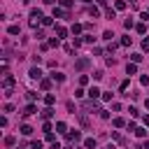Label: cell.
<instances>
[{
  "instance_id": "ee69618b",
  "label": "cell",
  "mask_w": 149,
  "mask_h": 149,
  "mask_svg": "<svg viewBox=\"0 0 149 149\" xmlns=\"http://www.w3.org/2000/svg\"><path fill=\"white\" fill-rule=\"evenodd\" d=\"M103 3H105V0H103Z\"/></svg>"
},
{
  "instance_id": "30bf717a",
  "label": "cell",
  "mask_w": 149,
  "mask_h": 149,
  "mask_svg": "<svg viewBox=\"0 0 149 149\" xmlns=\"http://www.w3.org/2000/svg\"><path fill=\"white\" fill-rule=\"evenodd\" d=\"M84 147H86V149H96V140H93V138H86V140H84Z\"/></svg>"
},
{
  "instance_id": "d4e9b609",
  "label": "cell",
  "mask_w": 149,
  "mask_h": 149,
  "mask_svg": "<svg viewBox=\"0 0 149 149\" xmlns=\"http://www.w3.org/2000/svg\"><path fill=\"white\" fill-rule=\"evenodd\" d=\"M19 33H21V28H19V26H9V35H19Z\"/></svg>"
},
{
  "instance_id": "7a4b0ae2",
  "label": "cell",
  "mask_w": 149,
  "mask_h": 149,
  "mask_svg": "<svg viewBox=\"0 0 149 149\" xmlns=\"http://www.w3.org/2000/svg\"><path fill=\"white\" fill-rule=\"evenodd\" d=\"M68 140H70V142H79V140H82V133H79V130H70V133H68Z\"/></svg>"
},
{
  "instance_id": "8992f818",
  "label": "cell",
  "mask_w": 149,
  "mask_h": 149,
  "mask_svg": "<svg viewBox=\"0 0 149 149\" xmlns=\"http://www.w3.org/2000/svg\"><path fill=\"white\" fill-rule=\"evenodd\" d=\"M35 112H37V107H35V105L30 103V105H28V107H26V109L21 112V114H23V117H30V114H35Z\"/></svg>"
},
{
  "instance_id": "d6986e66",
  "label": "cell",
  "mask_w": 149,
  "mask_h": 149,
  "mask_svg": "<svg viewBox=\"0 0 149 149\" xmlns=\"http://www.w3.org/2000/svg\"><path fill=\"white\" fill-rule=\"evenodd\" d=\"M130 61H133V63H140V61H142V54H130Z\"/></svg>"
},
{
  "instance_id": "44dd1931",
  "label": "cell",
  "mask_w": 149,
  "mask_h": 149,
  "mask_svg": "<svg viewBox=\"0 0 149 149\" xmlns=\"http://www.w3.org/2000/svg\"><path fill=\"white\" fill-rule=\"evenodd\" d=\"M65 128H68V126H65L63 121H58V123H56V130H58V133H65Z\"/></svg>"
},
{
  "instance_id": "4316f807",
  "label": "cell",
  "mask_w": 149,
  "mask_h": 149,
  "mask_svg": "<svg viewBox=\"0 0 149 149\" xmlns=\"http://www.w3.org/2000/svg\"><path fill=\"white\" fill-rule=\"evenodd\" d=\"M103 37H105V40H109V42H112V37H114V33H112V30H105V33H103Z\"/></svg>"
},
{
  "instance_id": "e0dca14e",
  "label": "cell",
  "mask_w": 149,
  "mask_h": 149,
  "mask_svg": "<svg viewBox=\"0 0 149 149\" xmlns=\"http://www.w3.org/2000/svg\"><path fill=\"white\" fill-rule=\"evenodd\" d=\"M121 47H130V35H123L121 37Z\"/></svg>"
},
{
  "instance_id": "3957f363",
  "label": "cell",
  "mask_w": 149,
  "mask_h": 149,
  "mask_svg": "<svg viewBox=\"0 0 149 149\" xmlns=\"http://www.w3.org/2000/svg\"><path fill=\"white\" fill-rule=\"evenodd\" d=\"M70 14L65 9H58V7H54V19H68Z\"/></svg>"
},
{
  "instance_id": "52a82bcc",
  "label": "cell",
  "mask_w": 149,
  "mask_h": 149,
  "mask_svg": "<svg viewBox=\"0 0 149 149\" xmlns=\"http://www.w3.org/2000/svg\"><path fill=\"white\" fill-rule=\"evenodd\" d=\"M51 79L54 82H65V74L63 72H51Z\"/></svg>"
},
{
  "instance_id": "b9f144b4",
  "label": "cell",
  "mask_w": 149,
  "mask_h": 149,
  "mask_svg": "<svg viewBox=\"0 0 149 149\" xmlns=\"http://www.w3.org/2000/svg\"><path fill=\"white\" fill-rule=\"evenodd\" d=\"M144 105H147V107H149V98H147V100H144Z\"/></svg>"
},
{
  "instance_id": "1f68e13d",
  "label": "cell",
  "mask_w": 149,
  "mask_h": 149,
  "mask_svg": "<svg viewBox=\"0 0 149 149\" xmlns=\"http://www.w3.org/2000/svg\"><path fill=\"white\" fill-rule=\"evenodd\" d=\"M140 84H142V86H147V84H149V77H147V74H142V77H140Z\"/></svg>"
},
{
  "instance_id": "836d02e7",
  "label": "cell",
  "mask_w": 149,
  "mask_h": 149,
  "mask_svg": "<svg viewBox=\"0 0 149 149\" xmlns=\"http://www.w3.org/2000/svg\"><path fill=\"white\" fill-rule=\"evenodd\" d=\"M51 19H54V16H44V19H42V23H44V26H51Z\"/></svg>"
},
{
  "instance_id": "83f0119b",
  "label": "cell",
  "mask_w": 149,
  "mask_h": 149,
  "mask_svg": "<svg viewBox=\"0 0 149 149\" xmlns=\"http://www.w3.org/2000/svg\"><path fill=\"white\" fill-rule=\"evenodd\" d=\"M30 149H42V142H40V140H35V142H30Z\"/></svg>"
},
{
  "instance_id": "8d00e7d4",
  "label": "cell",
  "mask_w": 149,
  "mask_h": 149,
  "mask_svg": "<svg viewBox=\"0 0 149 149\" xmlns=\"http://www.w3.org/2000/svg\"><path fill=\"white\" fill-rule=\"evenodd\" d=\"M79 84L84 86V84H89V77H86V74H82V77H79Z\"/></svg>"
},
{
  "instance_id": "484cf974",
  "label": "cell",
  "mask_w": 149,
  "mask_h": 149,
  "mask_svg": "<svg viewBox=\"0 0 149 149\" xmlns=\"http://www.w3.org/2000/svg\"><path fill=\"white\" fill-rule=\"evenodd\" d=\"M14 142H16V140H14L12 135H7V138H5V144H7V147H14Z\"/></svg>"
},
{
  "instance_id": "cb8c5ba5",
  "label": "cell",
  "mask_w": 149,
  "mask_h": 149,
  "mask_svg": "<svg viewBox=\"0 0 149 149\" xmlns=\"http://www.w3.org/2000/svg\"><path fill=\"white\" fill-rule=\"evenodd\" d=\"M126 5H128L126 0H117V5H114V7H117V9H126Z\"/></svg>"
},
{
  "instance_id": "7402d4cb",
  "label": "cell",
  "mask_w": 149,
  "mask_h": 149,
  "mask_svg": "<svg viewBox=\"0 0 149 149\" xmlns=\"http://www.w3.org/2000/svg\"><path fill=\"white\" fill-rule=\"evenodd\" d=\"M100 12H98V7H89V16H93V19H96Z\"/></svg>"
},
{
  "instance_id": "603a6c76",
  "label": "cell",
  "mask_w": 149,
  "mask_h": 149,
  "mask_svg": "<svg viewBox=\"0 0 149 149\" xmlns=\"http://www.w3.org/2000/svg\"><path fill=\"white\" fill-rule=\"evenodd\" d=\"M135 135H138V138H144V135H147V130H144V128H140V126H138V128H135Z\"/></svg>"
},
{
  "instance_id": "9a60e30c",
  "label": "cell",
  "mask_w": 149,
  "mask_h": 149,
  "mask_svg": "<svg viewBox=\"0 0 149 149\" xmlns=\"http://www.w3.org/2000/svg\"><path fill=\"white\" fill-rule=\"evenodd\" d=\"M42 117H44V119H51V117H54V109H51V107H47V109L42 112Z\"/></svg>"
},
{
  "instance_id": "277c9868",
  "label": "cell",
  "mask_w": 149,
  "mask_h": 149,
  "mask_svg": "<svg viewBox=\"0 0 149 149\" xmlns=\"http://www.w3.org/2000/svg\"><path fill=\"white\" fill-rule=\"evenodd\" d=\"M28 74H30V79H42V70L40 68H30Z\"/></svg>"
},
{
  "instance_id": "7c38bea8",
  "label": "cell",
  "mask_w": 149,
  "mask_h": 149,
  "mask_svg": "<svg viewBox=\"0 0 149 149\" xmlns=\"http://www.w3.org/2000/svg\"><path fill=\"white\" fill-rule=\"evenodd\" d=\"M44 103H47V105L51 107V105L56 103V96H54V93H49V96H44Z\"/></svg>"
},
{
  "instance_id": "f546056e",
  "label": "cell",
  "mask_w": 149,
  "mask_h": 149,
  "mask_svg": "<svg viewBox=\"0 0 149 149\" xmlns=\"http://www.w3.org/2000/svg\"><path fill=\"white\" fill-rule=\"evenodd\" d=\"M61 5H63L65 9H70V7H72V0H61Z\"/></svg>"
},
{
  "instance_id": "6da1fadb",
  "label": "cell",
  "mask_w": 149,
  "mask_h": 149,
  "mask_svg": "<svg viewBox=\"0 0 149 149\" xmlns=\"http://www.w3.org/2000/svg\"><path fill=\"white\" fill-rule=\"evenodd\" d=\"M91 65V58H79L77 63H74V68H77V70H86Z\"/></svg>"
},
{
  "instance_id": "5b68a950",
  "label": "cell",
  "mask_w": 149,
  "mask_h": 149,
  "mask_svg": "<svg viewBox=\"0 0 149 149\" xmlns=\"http://www.w3.org/2000/svg\"><path fill=\"white\" fill-rule=\"evenodd\" d=\"M100 93H103V91H100L98 86H91V89H89V96H91V100H96V98L100 96Z\"/></svg>"
},
{
  "instance_id": "74e56055",
  "label": "cell",
  "mask_w": 149,
  "mask_h": 149,
  "mask_svg": "<svg viewBox=\"0 0 149 149\" xmlns=\"http://www.w3.org/2000/svg\"><path fill=\"white\" fill-rule=\"evenodd\" d=\"M142 49H144V51H149V40H142Z\"/></svg>"
},
{
  "instance_id": "d590c367",
  "label": "cell",
  "mask_w": 149,
  "mask_h": 149,
  "mask_svg": "<svg viewBox=\"0 0 149 149\" xmlns=\"http://www.w3.org/2000/svg\"><path fill=\"white\" fill-rule=\"evenodd\" d=\"M42 130H44V133H51V123H49V121H47V123H44V126H42Z\"/></svg>"
},
{
  "instance_id": "2e32d148",
  "label": "cell",
  "mask_w": 149,
  "mask_h": 149,
  "mask_svg": "<svg viewBox=\"0 0 149 149\" xmlns=\"http://www.w3.org/2000/svg\"><path fill=\"white\" fill-rule=\"evenodd\" d=\"M21 133H23V135H30V133H33V128H30L28 123H23V126H21Z\"/></svg>"
},
{
  "instance_id": "4fadbf2b",
  "label": "cell",
  "mask_w": 149,
  "mask_h": 149,
  "mask_svg": "<svg viewBox=\"0 0 149 149\" xmlns=\"http://www.w3.org/2000/svg\"><path fill=\"white\" fill-rule=\"evenodd\" d=\"M112 123H114V128H123V126H126V121H123L121 117H117V119L112 121Z\"/></svg>"
},
{
  "instance_id": "d6a6232c",
  "label": "cell",
  "mask_w": 149,
  "mask_h": 149,
  "mask_svg": "<svg viewBox=\"0 0 149 149\" xmlns=\"http://www.w3.org/2000/svg\"><path fill=\"white\" fill-rule=\"evenodd\" d=\"M123 26H126V28H133L135 23H133V19H126V21H123Z\"/></svg>"
},
{
  "instance_id": "e575fe53",
  "label": "cell",
  "mask_w": 149,
  "mask_h": 149,
  "mask_svg": "<svg viewBox=\"0 0 149 149\" xmlns=\"http://www.w3.org/2000/svg\"><path fill=\"white\" fill-rule=\"evenodd\" d=\"M112 140H117V142H123V140H121V135L117 133V130H114V133H112Z\"/></svg>"
},
{
  "instance_id": "8fae6325",
  "label": "cell",
  "mask_w": 149,
  "mask_h": 149,
  "mask_svg": "<svg viewBox=\"0 0 149 149\" xmlns=\"http://www.w3.org/2000/svg\"><path fill=\"white\" fill-rule=\"evenodd\" d=\"M126 72H128V74H135V72H138V65H135V63H128V65H126Z\"/></svg>"
},
{
  "instance_id": "ba28073f",
  "label": "cell",
  "mask_w": 149,
  "mask_h": 149,
  "mask_svg": "<svg viewBox=\"0 0 149 149\" xmlns=\"http://www.w3.org/2000/svg\"><path fill=\"white\" fill-rule=\"evenodd\" d=\"M51 82H54V79H42V82H40V89H42V91H49V89H51Z\"/></svg>"
},
{
  "instance_id": "ffe728a7",
  "label": "cell",
  "mask_w": 149,
  "mask_h": 149,
  "mask_svg": "<svg viewBox=\"0 0 149 149\" xmlns=\"http://www.w3.org/2000/svg\"><path fill=\"white\" fill-rule=\"evenodd\" d=\"M135 30H138L140 35H144V33H147V26H144V23H138V26H135Z\"/></svg>"
},
{
  "instance_id": "60d3db41",
  "label": "cell",
  "mask_w": 149,
  "mask_h": 149,
  "mask_svg": "<svg viewBox=\"0 0 149 149\" xmlns=\"http://www.w3.org/2000/svg\"><path fill=\"white\" fill-rule=\"evenodd\" d=\"M44 3H47V5H54V3H56V0H44Z\"/></svg>"
},
{
  "instance_id": "9c48e42d",
  "label": "cell",
  "mask_w": 149,
  "mask_h": 149,
  "mask_svg": "<svg viewBox=\"0 0 149 149\" xmlns=\"http://www.w3.org/2000/svg\"><path fill=\"white\" fill-rule=\"evenodd\" d=\"M30 19H37V21H42L44 16H42V12H40V9H30Z\"/></svg>"
},
{
  "instance_id": "5bb4252c",
  "label": "cell",
  "mask_w": 149,
  "mask_h": 149,
  "mask_svg": "<svg viewBox=\"0 0 149 149\" xmlns=\"http://www.w3.org/2000/svg\"><path fill=\"white\" fill-rule=\"evenodd\" d=\"M82 30H84V26H79V23H74V26H72V35H79Z\"/></svg>"
},
{
  "instance_id": "f35d334b",
  "label": "cell",
  "mask_w": 149,
  "mask_h": 149,
  "mask_svg": "<svg viewBox=\"0 0 149 149\" xmlns=\"http://www.w3.org/2000/svg\"><path fill=\"white\" fill-rule=\"evenodd\" d=\"M142 121H144V126H149V117H144V119H142Z\"/></svg>"
},
{
  "instance_id": "ab89813d",
  "label": "cell",
  "mask_w": 149,
  "mask_h": 149,
  "mask_svg": "<svg viewBox=\"0 0 149 149\" xmlns=\"http://www.w3.org/2000/svg\"><path fill=\"white\" fill-rule=\"evenodd\" d=\"M142 149H149V140H144V147Z\"/></svg>"
},
{
  "instance_id": "ac0fdd59",
  "label": "cell",
  "mask_w": 149,
  "mask_h": 149,
  "mask_svg": "<svg viewBox=\"0 0 149 149\" xmlns=\"http://www.w3.org/2000/svg\"><path fill=\"white\" fill-rule=\"evenodd\" d=\"M56 35H58V37H65V35H68V30H65L63 26H58V28H56Z\"/></svg>"
},
{
  "instance_id": "7bdbcfd3",
  "label": "cell",
  "mask_w": 149,
  "mask_h": 149,
  "mask_svg": "<svg viewBox=\"0 0 149 149\" xmlns=\"http://www.w3.org/2000/svg\"><path fill=\"white\" fill-rule=\"evenodd\" d=\"M19 149H23V147H19Z\"/></svg>"
},
{
  "instance_id": "4dcf8cb0",
  "label": "cell",
  "mask_w": 149,
  "mask_h": 149,
  "mask_svg": "<svg viewBox=\"0 0 149 149\" xmlns=\"http://www.w3.org/2000/svg\"><path fill=\"white\" fill-rule=\"evenodd\" d=\"M107 16H109V19H114V16H117V9H112V7H107Z\"/></svg>"
},
{
  "instance_id": "f1b7e54d",
  "label": "cell",
  "mask_w": 149,
  "mask_h": 149,
  "mask_svg": "<svg viewBox=\"0 0 149 149\" xmlns=\"http://www.w3.org/2000/svg\"><path fill=\"white\" fill-rule=\"evenodd\" d=\"M128 86H130V82H128V79H123V82H121V86H119V89H121V91H128Z\"/></svg>"
}]
</instances>
